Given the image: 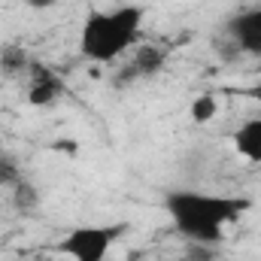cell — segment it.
<instances>
[{
	"label": "cell",
	"instance_id": "4fadbf2b",
	"mask_svg": "<svg viewBox=\"0 0 261 261\" xmlns=\"http://www.w3.org/2000/svg\"><path fill=\"white\" fill-rule=\"evenodd\" d=\"M246 94H249V97H252V100H255V103L261 107V82H255V85H252V88H249Z\"/></svg>",
	"mask_w": 261,
	"mask_h": 261
},
{
	"label": "cell",
	"instance_id": "ba28073f",
	"mask_svg": "<svg viewBox=\"0 0 261 261\" xmlns=\"http://www.w3.org/2000/svg\"><path fill=\"white\" fill-rule=\"evenodd\" d=\"M31 64H34V58H31L24 49H18V46H3V49H0V70H3L6 76L28 73Z\"/></svg>",
	"mask_w": 261,
	"mask_h": 261
},
{
	"label": "cell",
	"instance_id": "277c9868",
	"mask_svg": "<svg viewBox=\"0 0 261 261\" xmlns=\"http://www.w3.org/2000/svg\"><path fill=\"white\" fill-rule=\"evenodd\" d=\"M64 94V85L61 79L43 64H31L28 70V103L31 107H52L58 97Z\"/></svg>",
	"mask_w": 261,
	"mask_h": 261
},
{
	"label": "cell",
	"instance_id": "9c48e42d",
	"mask_svg": "<svg viewBox=\"0 0 261 261\" xmlns=\"http://www.w3.org/2000/svg\"><path fill=\"white\" fill-rule=\"evenodd\" d=\"M219 116V100L213 94H197L192 100V122L195 125H210Z\"/></svg>",
	"mask_w": 261,
	"mask_h": 261
},
{
	"label": "cell",
	"instance_id": "7a4b0ae2",
	"mask_svg": "<svg viewBox=\"0 0 261 261\" xmlns=\"http://www.w3.org/2000/svg\"><path fill=\"white\" fill-rule=\"evenodd\" d=\"M143 28V6L91 9L79 28V52L94 64H110L137 43Z\"/></svg>",
	"mask_w": 261,
	"mask_h": 261
},
{
	"label": "cell",
	"instance_id": "8fae6325",
	"mask_svg": "<svg viewBox=\"0 0 261 261\" xmlns=\"http://www.w3.org/2000/svg\"><path fill=\"white\" fill-rule=\"evenodd\" d=\"M12 197H15V203H18L21 210H31V206H37V192H34V189H31L24 179H21L15 189H12Z\"/></svg>",
	"mask_w": 261,
	"mask_h": 261
},
{
	"label": "cell",
	"instance_id": "8992f818",
	"mask_svg": "<svg viewBox=\"0 0 261 261\" xmlns=\"http://www.w3.org/2000/svg\"><path fill=\"white\" fill-rule=\"evenodd\" d=\"M231 143H234V152H237L240 158H246V161H252V164H261V119L243 122L240 128L234 130Z\"/></svg>",
	"mask_w": 261,
	"mask_h": 261
},
{
	"label": "cell",
	"instance_id": "7c38bea8",
	"mask_svg": "<svg viewBox=\"0 0 261 261\" xmlns=\"http://www.w3.org/2000/svg\"><path fill=\"white\" fill-rule=\"evenodd\" d=\"M28 6H34V9H52L58 0H24Z\"/></svg>",
	"mask_w": 261,
	"mask_h": 261
},
{
	"label": "cell",
	"instance_id": "5b68a950",
	"mask_svg": "<svg viewBox=\"0 0 261 261\" xmlns=\"http://www.w3.org/2000/svg\"><path fill=\"white\" fill-rule=\"evenodd\" d=\"M225 37H231L240 52H246V55H261V6L234 15Z\"/></svg>",
	"mask_w": 261,
	"mask_h": 261
},
{
	"label": "cell",
	"instance_id": "3957f363",
	"mask_svg": "<svg viewBox=\"0 0 261 261\" xmlns=\"http://www.w3.org/2000/svg\"><path fill=\"white\" fill-rule=\"evenodd\" d=\"M125 225H79L58 240V252L73 261H107L113 243L122 237Z\"/></svg>",
	"mask_w": 261,
	"mask_h": 261
},
{
	"label": "cell",
	"instance_id": "52a82bcc",
	"mask_svg": "<svg viewBox=\"0 0 261 261\" xmlns=\"http://www.w3.org/2000/svg\"><path fill=\"white\" fill-rule=\"evenodd\" d=\"M164 58H167L164 49H158V46H143V49L130 58L128 76H152V73H158V70L164 67Z\"/></svg>",
	"mask_w": 261,
	"mask_h": 261
},
{
	"label": "cell",
	"instance_id": "30bf717a",
	"mask_svg": "<svg viewBox=\"0 0 261 261\" xmlns=\"http://www.w3.org/2000/svg\"><path fill=\"white\" fill-rule=\"evenodd\" d=\"M21 182V173H18V167L9 161V158H3L0 155V186H6V189H15Z\"/></svg>",
	"mask_w": 261,
	"mask_h": 261
},
{
	"label": "cell",
	"instance_id": "6da1fadb",
	"mask_svg": "<svg viewBox=\"0 0 261 261\" xmlns=\"http://www.w3.org/2000/svg\"><path fill=\"white\" fill-rule=\"evenodd\" d=\"M164 206L182 237H189L192 243L213 246L225 237V228L249 210V200L210 192H170L164 197Z\"/></svg>",
	"mask_w": 261,
	"mask_h": 261
}]
</instances>
